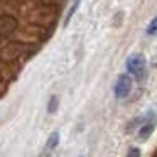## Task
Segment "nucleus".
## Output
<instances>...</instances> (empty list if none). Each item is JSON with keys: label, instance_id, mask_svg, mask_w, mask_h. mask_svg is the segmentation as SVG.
<instances>
[{"label": "nucleus", "instance_id": "1", "mask_svg": "<svg viewBox=\"0 0 157 157\" xmlns=\"http://www.w3.org/2000/svg\"><path fill=\"white\" fill-rule=\"evenodd\" d=\"M27 51V46L22 42H9L0 49V59L4 63H14Z\"/></svg>", "mask_w": 157, "mask_h": 157}, {"label": "nucleus", "instance_id": "2", "mask_svg": "<svg viewBox=\"0 0 157 157\" xmlns=\"http://www.w3.org/2000/svg\"><path fill=\"white\" fill-rule=\"evenodd\" d=\"M145 56L144 54H132L127 59V71L128 75L135 76V78H142L145 75Z\"/></svg>", "mask_w": 157, "mask_h": 157}, {"label": "nucleus", "instance_id": "3", "mask_svg": "<svg viewBox=\"0 0 157 157\" xmlns=\"http://www.w3.org/2000/svg\"><path fill=\"white\" fill-rule=\"evenodd\" d=\"M113 91H115V98H118V100L127 98V96L130 95V91H132V79H130V75H120L118 79H117V83H115Z\"/></svg>", "mask_w": 157, "mask_h": 157}, {"label": "nucleus", "instance_id": "4", "mask_svg": "<svg viewBox=\"0 0 157 157\" xmlns=\"http://www.w3.org/2000/svg\"><path fill=\"white\" fill-rule=\"evenodd\" d=\"M17 29H19V22L15 17H12L9 14L0 15V37H10Z\"/></svg>", "mask_w": 157, "mask_h": 157}, {"label": "nucleus", "instance_id": "5", "mask_svg": "<svg viewBox=\"0 0 157 157\" xmlns=\"http://www.w3.org/2000/svg\"><path fill=\"white\" fill-rule=\"evenodd\" d=\"M157 125V117L154 112H149L147 117H144V122L139 128V140H147L150 135H152L154 128Z\"/></svg>", "mask_w": 157, "mask_h": 157}, {"label": "nucleus", "instance_id": "6", "mask_svg": "<svg viewBox=\"0 0 157 157\" xmlns=\"http://www.w3.org/2000/svg\"><path fill=\"white\" fill-rule=\"evenodd\" d=\"M58 144H59V133L52 132L51 135H49L48 142H46V152H52V150L58 147Z\"/></svg>", "mask_w": 157, "mask_h": 157}, {"label": "nucleus", "instance_id": "7", "mask_svg": "<svg viewBox=\"0 0 157 157\" xmlns=\"http://www.w3.org/2000/svg\"><path fill=\"white\" fill-rule=\"evenodd\" d=\"M79 5H81V0H73V4H71V7H69L68 14H66V17H64V25H68L69 22H71L73 15L76 14V10H78V7H79Z\"/></svg>", "mask_w": 157, "mask_h": 157}, {"label": "nucleus", "instance_id": "8", "mask_svg": "<svg viewBox=\"0 0 157 157\" xmlns=\"http://www.w3.org/2000/svg\"><path fill=\"white\" fill-rule=\"evenodd\" d=\"M147 36H157V17H154L150 21V24L147 25Z\"/></svg>", "mask_w": 157, "mask_h": 157}, {"label": "nucleus", "instance_id": "9", "mask_svg": "<svg viewBox=\"0 0 157 157\" xmlns=\"http://www.w3.org/2000/svg\"><path fill=\"white\" fill-rule=\"evenodd\" d=\"M56 110H58V96H51L49 105H48V112L49 113H54Z\"/></svg>", "mask_w": 157, "mask_h": 157}, {"label": "nucleus", "instance_id": "10", "mask_svg": "<svg viewBox=\"0 0 157 157\" xmlns=\"http://www.w3.org/2000/svg\"><path fill=\"white\" fill-rule=\"evenodd\" d=\"M127 157H140V150L137 149V147H132V149L128 150V154H127Z\"/></svg>", "mask_w": 157, "mask_h": 157}]
</instances>
